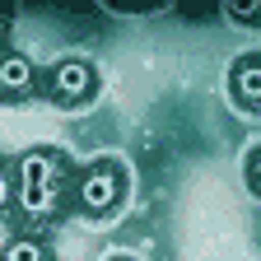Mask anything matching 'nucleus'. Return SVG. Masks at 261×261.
Here are the masks:
<instances>
[{"label": "nucleus", "mask_w": 261, "mask_h": 261, "mask_svg": "<svg viewBox=\"0 0 261 261\" xmlns=\"http://www.w3.org/2000/svg\"><path fill=\"white\" fill-rule=\"evenodd\" d=\"M0 261H56V256H51L47 238H38V233H14L5 247H0Z\"/></svg>", "instance_id": "6"}, {"label": "nucleus", "mask_w": 261, "mask_h": 261, "mask_svg": "<svg viewBox=\"0 0 261 261\" xmlns=\"http://www.w3.org/2000/svg\"><path fill=\"white\" fill-rule=\"evenodd\" d=\"M70 187L65 182V154L61 149H28L14 168V205L28 224H42L61 210V191Z\"/></svg>", "instance_id": "1"}, {"label": "nucleus", "mask_w": 261, "mask_h": 261, "mask_svg": "<svg viewBox=\"0 0 261 261\" xmlns=\"http://www.w3.org/2000/svg\"><path fill=\"white\" fill-rule=\"evenodd\" d=\"M247 182H252V191L261 196V145L252 149V159H247Z\"/></svg>", "instance_id": "9"}, {"label": "nucleus", "mask_w": 261, "mask_h": 261, "mask_svg": "<svg viewBox=\"0 0 261 261\" xmlns=\"http://www.w3.org/2000/svg\"><path fill=\"white\" fill-rule=\"evenodd\" d=\"M42 84V70L23 51H0V103H23Z\"/></svg>", "instance_id": "4"}, {"label": "nucleus", "mask_w": 261, "mask_h": 261, "mask_svg": "<svg viewBox=\"0 0 261 261\" xmlns=\"http://www.w3.org/2000/svg\"><path fill=\"white\" fill-rule=\"evenodd\" d=\"M10 205H14V168L0 163V215H5Z\"/></svg>", "instance_id": "7"}, {"label": "nucleus", "mask_w": 261, "mask_h": 261, "mask_svg": "<svg viewBox=\"0 0 261 261\" xmlns=\"http://www.w3.org/2000/svg\"><path fill=\"white\" fill-rule=\"evenodd\" d=\"M233 23H261V5H228L224 10Z\"/></svg>", "instance_id": "8"}, {"label": "nucleus", "mask_w": 261, "mask_h": 261, "mask_svg": "<svg viewBox=\"0 0 261 261\" xmlns=\"http://www.w3.org/2000/svg\"><path fill=\"white\" fill-rule=\"evenodd\" d=\"M70 191H75L80 215L108 219V215L121 205V196H126V168H121L117 159H93V163H84V168L75 173Z\"/></svg>", "instance_id": "2"}, {"label": "nucleus", "mask_w": 261, "mask_h": 261, "mask_svg": "<svg viewBox=\"0 0 261 261\" xmlns=\"http://www.w3.org/2000/svg\"><path fill=\"white\" fill-rule=\"evenodd\" d=\"M228 93L238 108H261V51H247L228 65Z\"/></svg>", "instance_id": "5"}, {"label": "nucleus", "mask_w": 261, "mask_h": 261, "mask_svg": "<svg viewBox=\"0 0 261 261\" xmlns=\"http://www.w3.org/2000/svg\"><path fill=\"white\" fill-rule=\"evenodd\" d=\"M108 261H130V256H108Z\"/></svg>", "instance_id": "11"}, {"label": "nucleus", "mask_w": 261, "mask_h": 261, "mask_svg": "<svg viewBox=\"0 0 261 261\" xmlns=\"http://www.w3.org/2000/svg\"><path fill=\"white\" fill-rule=\"evenodd\" d=\"M10 23H14V14H10V10H0V42L10 38Z\"/></svg>", "instance_id": "10"}, {"label": "nucleus", "mask_w": 261, "mask_h": 261, "mask_svg": "<svg viewBox=\"0 0 261 261\" xmlns=\"http://www.w3.org/2000/svg\"><path fill=\"white\" fill-rule=\"evenodd\" d=\"M38 89L51 98V103H61V108H84L98 93V70L89 61H80V56H65V61L51 65V70H42Z\"/></svg>", "instance_id": "3"}]
</instances>
